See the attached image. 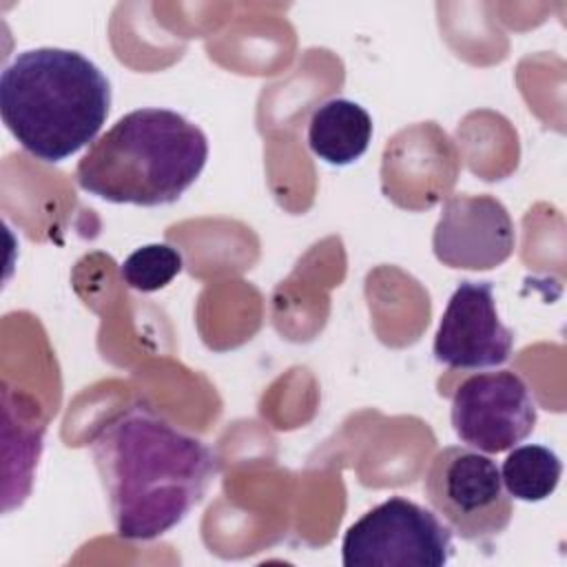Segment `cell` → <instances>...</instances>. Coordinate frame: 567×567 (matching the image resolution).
<instances>
[{
	"label": "cell",
	"mask_w": 567,
	"mask_h": 567,
	"mask_svg": "<svg viewBox=\"0 0 567 567\" xmlns=\"http://www.w3.org/2000/svg\"><path fill=\"white\" fill-rule=\"evenodd\" d=\"M91 454L113 527L126 540H153L171 532L219 474V461L204 441L144 405L106 421L91 439Z\"/></svg>",
	"instance_id": "cell-1"
},
{
	"label": "cell",
	"mask_w": 567,
	"mask_h": 567,
	"mask_svg": "<svg viewBox=\"0 0 567 567\" xmlns=\"http://www.w3.org/2000/svg\"><path fill=\"white\" fill-rule=\"evenodd\" d=\"M111 109L109 78L78 51H22L0 75V113L18 144L58 164L97 140Z\"/></svg>",
	"instance_id": "cell-2"
},
{
	"label": "cell",
	"mask_w": 567,
	"mask_h": 567,
	"mask_svg": "<svg viewBox=\"0 0 567 567\" xmlns=\"http://www.w3.org/2000/svg\"><path fill=\"white\" fill-rule=\"evenodd\" d=\"M204 131L171 109H135L100 135L78 162V186L104 202L166 206L199 177Z\"/></svg>",
	"instance_id": "cell-3"
},
{
	"label": "cell",
	"mask_w": 567,
	"mask_h": 567,
	"mask_svg": "<svg viewBox=\"0 0 567 567\" xmlns=\"http://www.w3.org/2000/svg\"><path fill=\"white\" fill-rule=\"evenodd\" d=\"M423 487L436 516L463 540L496 538L512 523V496L501 470L478 450L443 447L432 458Z\"/></svg>",
	"instance_id": "cell-4"
},
{
	"label": "cell",
	"mask_w": 567,
	"mask_h": 567,
	"mask_svg": "<svg viewBox=\"0 0 567 567\" xmlns=\"http://www.w3.org/2000/svg\"><path fill=\"white\" fill-rule=\"evenodd\" d=\"M452 551V529L403 496L368 509L341 543L346 567H443Z\"/></svg>",
	"instance_id": "cell-5"
},
{
	"label": "cell",
	"mask_w": 567,
	"mask_h": 567,
	"mask_svg": "<svg viewBox=\"0 0 567 567\" xmlns=\"http://www.w3.org/2000/svg\"><path fill=\"white\" fill-rule=\"evenodd\" d=\"M536 416L532 390L512 370L472 374L452 394V427L478 452L498 454L523 443Z\"/></svg>",
	"instance_id": "cell-6"
},
{
	"label": "cell",
	"mask_w": 567,
	"mask_h": 567,
	"mask_svg": "<svg viewBox=\"0 0 567 567\" xmlns=\"http://www.w3.org/2000/svg\"><path fill=\"white\" fill-rule=\"evenodd\" d=\"M514 332L498 319L489 281H461L441 315L434 359L456 370H485L512 357Z\"/></svg>",
	"instance_id": "cell-7"
},
{
	"label": "cell",
	"mask_w": 567,
	"mask_h": 567,
	"mask_svg": "<svg viewBox=\"0 0 567 567\" xmlns=\"http://www.w3.org/2000/svg\"><path fill=\"white\" fill-rule=\"evenodd\" d=\"M516 246L514 221L492 195H450L432 235L434 257L447 268L489 270Z\"/></svg>",
	"instance_id": "cell-8"
},
{
	"label": "cell",
	"mask_w": 567,
	"mask_h": 567,
	"mask_svg": "<svg viewBox=\"0 0 567 567\" xmlns=\"http://www.w3.org/2000/svg\"><path fill=\"white\" fill-rule=\"evenodd\" d=\"M372 131V117L361 104L332 97L312 111L308 146L326 164L348 166L368 151Z\"/></svg>",
	"instance_id": "cell-9"
},
{
	"label": "cell",
	"mask_w": 567,
	"mask_h": 567,
	"mask_svg": "<svg viewBox=\"0 0 567 567\" xmlns=\"http://www.w3.org/2000/svg\"><path fill=\"white\" fill-rule=\"evenodd\" d=\"M563 463L545 445H514L501 465V481L512 498L538 503L549 498L560 481Z\"/></svg>",
	"instance_id": "cell-10"
},
{
	"label": "cell",
	"mask_w": 567,
	"mask_h": 567,
	"mask_svg": "<svg viewBox=\"0 0 567 567\" xmlns=\"http://www.w3.org/2000/svg\"><path fill=\"white\" fill-rule=\"evenodd\" d=\"M182 255L168 244H148L131 252L120 266L124 284L137 292L166 288L182 272Z\"/></svg>",
	"instance_id": "cell-11"
}]
</instances>
